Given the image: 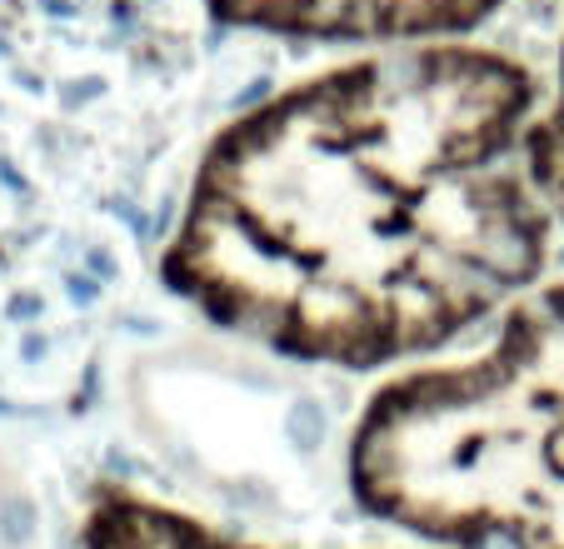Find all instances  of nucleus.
I'll return each mask as SVG.
<instances>
[{
    "label": "nucleus",
    "mask_w": 564,
    "mask_h": 549,
    "mask_svg": "<svg viewBox=\"0 0 564 549\" xmlns=\"http://www.w3.org/2000/svg\"><path fill=\"white\" fill-rule=\"evenodd\" d=\"M544 90L490 45H375L215 130L160 274L215 330L319 370L415 365L550 265Z\"/></svg>",
    "instance_id": "obj_1"
},
{
    "label": "nucleus",
    "mask_w": 564,
    "mask_h": 549,
    "mask_svg": "<svg viewBox=\"0 0 564 549\" xmlns=\"http://www.w3.org/2000/svg\"><path fill=\"white\" fill-rule=\"evenodd\" d=\"M350 485L449 549H564V280L524 290L485 349L375 390Z\"/></svg>",
    "instance_id": "obj_2"
},
{
    "label": "nucleus",
    "mask_w": 564,
    "mask_h": 549,
    "mask_svg": "<svg viewBox=\"0 0 564 549\" xmlns=\"http://www.w3.org/2000/svg\"><path fill=\"white\" fill-rule=\"evenodd\" d=\"M230 31L310 45H415L459 41L510 0H200Z\"/></svg>",
    "instance_id": "obj_3"
},
{
    "label": "nucleus",
    "mask_w": 564,
    "mask_h": 549,
    "mask_svg": "<svg viewBox=\"0 0 564 549\" xmlns=\"http://www.w3.org/2000/svg\"><path fill=\"white\" fill-rule=\"evenodd\" d=\"M86 549H265L250 539L220 535L200 519L181 515L171 505H155L130 489H106L90 505L86 519Z\"/></svg>",
    "instance_id": "obj_4"
},
{
    "label": "nucleus",
    "mask_w": 564,
    "mask_h": 549,
    "mask_svg": "<svg viewBox=\"0 0 564 549\" xmlns=\"http://www.w3.org/2000/svg\"><path fill=\"white\" fill-rule=\"evenodd\" d=\"M534 175H540L554 215L564 220V45H560V75H554V90L544 96L540 120H534Z\"/></svg>",
    "instance_id": "obj_5"
}]
</instances>
